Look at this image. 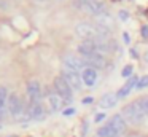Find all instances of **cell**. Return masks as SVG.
I'll return each instance as SVG.
<instances>
[{
  "instance_id": "5b68a950",
  "label": "cell",
  "mask_w": 148,
  "mask_h": 137,
  "mask_svg": "<svg viewBox=\"0 0 148 137\" xmlns=\"http://www.w3.org/2000/svg\"><path fill=\"white\" fill-rule=\"evenodd\" d=\"M78 53L83 57L92 56V54L99 53V43L94 40H83L80 45H78Z\"/></svg>"
},
{
  "instance_id": "3957f363",
  "label": "cell",
  "mask_w": 148,
  "mask_h": 137,
  "mask_svg": "<svg viewBox=\"0 0 148 137\" xmlns=\"http://www.w3.org/2000/svg\"><path fill=\"white\" fill-rule=\"evenodd\" d=\"M62 62H64L65 70H70V72H75V73H80V70L83 72V70L86 69L84 59L83 57L75 56V54H65L64 59H62Z\"/></svg>"
},
{
  "instance_id": "ba28073f",
  "label": "cell",
  "mask_w": 148,
  "mask_h": 137,
  "mask_svg": "<svg viewBox=\"0 0 148 137\" xmlns=\"http://www.w3.org/2000/svg\"><path fill=\"white\" fill-rule=\"evenodd\" d=\"M27 96H29V102H40V99H42V86L37 80H30L27 83Z\"/></svg>"
},
{
  "instance_id": "603a6c76",
  "label": "cell",
  "mask_w": 148,
  "mask_h": 137,
  "mask_svg": "<svg viewBox=\"0 0 148 137\" xmlns=\"http://www.w3.org/2000/svg\"><path fill=\"white\" fill-rule=\"evenodd\" d=\"M103 118H105V115H103V113H99V115L96 116V123H100V121H102Z\"/></svg>"
},
{
  "instance_id": "4316f807",
  "label": "cell",
  "mask_w": 148,
  "mask_h": 137,
  "mask_svg": "<svg viewBox=\"0 0 148 137\" xmlns=\"http://www.w3.org/2000/svg\"><path fill=\"white\" fill-rule=\"evenodd\" d=\"M10 137H18V136H10Z\"/></svg>"
},
{
  "instance_id": "d6986e66",
  "label": "cell",
  "mask_w": 148,
  "mask_h": 137,
  "mask_svg": "<svg viewBox=\"0 0 148 137\" xmlns=\"http://www.w3.org/2000/svg\"><path fill=\"white\" fill-rule=\"evenodd\" d=\"M132 72H134V69H132V65H126L124 69H123L121 75H123V76H131V75H132Z\"/></svg>"
},
{
  "instance_id": "484cf974",
  "label": "cell",
  "mask_w": 148,
  "mask_h": 137,
  "mask_svg": "<svg viewBox=\"0 0 148 137\" xmlns=\"http://www.w3.org/2000/svg\"><path fill=\"white\" fill-rule=\"evenodd\" d=\"M143 59H145V61H147V62H148V51H147V53L143 54Z\"/></svg>"
},
{
  "instance_id": "7a4b0ae2",
  "label": "cell",
  "mask_w": 148,
  "mask_h": 137,
  "mask_svg": "<svg viewBox=\"0 0 148 137\" xmlns=\"http://www.w3.org/2000/svg\"><path fill=\"white\" fill-rule=\"evenodd\" d=\"M54 91L58 92V96L65 102H70L72 97H73V89L69 86V83L65 81L62 76H56L54 78Z\"/></svg>"
},
{
  "instance_id": "277c9868",
  "label": "cell",
  "mask_w": 148,
  "mask_h": 137,
  "mask_svg": "<svg viewBox=\"0 0 148 137\" xmlns=\"http://www.w3.org/2000/svg\"><path fill=\"white\" fill-rule=\"evenodd\" d=\"M107 124H108L115 132H118L119 136H123V134L126 132V129H127V123H126V120L123 118L121 113L112 115V116L108 118V123H107Z\"/></svg>"
},
{
  "instance_id": "d4e9b609",
  "label": "cell",
  "mask_w": 148,
  "mask_h": 137,
  "mask_svg": "<svg viewBox=\"0 0 148 137\" xmlns=\"http://www.w3.org/2000/svg\"><path fill=\"white\" fill-rule=\"evenodd\" d=\"M89 2H94V0H80V5H81V6H84L86 3H89Z\"/></svg>"
},
{
  "instance_id": "83f0119b",
  "label": "cell",
  "mask_w": 148,
  "mask_h": 137,
  "mask_svg": "<svg viewBox=\"0 0 148 137\" xmlns=\"http://www.w3.org/2000/svg\"><path fill=\"white\" fill-rule=\"evenodd\" d=\"M113 2H116V0H113Z\"/></svg>"
},
{
  "instance_id": "f546056e",
  "label": "cell",
  "mask_w": 148,
  "mask_h": 137,
  "mask_svg": "<svg viewBox=\"0 0 148 137\" xmlns=\"http://www.w3.org/2000/svg\"><path fill=\"white\" fill-rule=\"evenodd\" d=\"M0 127H2V126H0Z\"/></svg>"
},
{
  "instance_id": "7402d4cb",
  "label": "cell",
  "mask_w": 148,
  "mask_h": 137,
  "mask_svg": "<svg viewBox=\"0 0 148 137\" xmlns=\"http://www.w3.org/2000/svg\"><path fill=\"white\" fill-rule=\"evenodd\" d=\"M142 37L143 38H148V25H143V27H142Z\"/></svg>"
},
{
  "instance_id": "9c48e42d",
  "label": "cell",
  "mask_w": 148,
  "mask_h": 137,
  "mask_svg": "<svg viewBox=\"0 0 148 137\" xmlns=\"http://www.w3.org/2000/svg\"><path fill=\"white\" fill-rule=\"evenodd\" d=\"M29 113L30 118L35 121H42L46 118V110L42 102H29Z\"/></svg>"
},
{
  "instance_id": "8992f818",
  "label": "cell",
  "mask_w": 148,
  "mask_h": 137,
  "mask_svg": "<svg viewBox=\"0 0 148 137\" xmlns=\"http://www.w3.org/2000/svg\"><path fill=\"white\" fill-rule=\"evenodd\" d=\"M61 76H62V78H64L65 81L69 83V86H70L72 89H75V91H80L81 86H83V80H81L80 73L70 72V70H64Z\"/></svg>"
},
{
  "instance_id": "f1b7e54d",
  "label": "cell",
  "mask_w": 148,
  "mask_h": 137,
  "mask_svg": "<svg viewBox=\"0 0 148 137\" xmlns=\"http://www.w3.org/2000/svg\"><path fill=\"white\" fill-rule=\"evenodd\" d=\"M96 137H99V136H96Z\"/></svg>"
},
{
  "instance_id": "ac0fdd59",
  "label": "cell",
  "mask_w": 148,
  "mask_h": 137,
  "mask_svg": "<svg viewBox=\"0 0 148 137\" xmlns=\"http://www.w3.org/2000/svg\"><path fill=\"white\" fill-rule=\"evenodd\" d=\"M148 86V75H143L142 78H138V83H137V88H147Z\"/></svg>"
},
{
  "instance_id": "7c38bea8",
  "label": "cell",
  "mask_w": 148,
  "mask_h": 137,
  "mask_svg": "<svg viewBox=\"0 0 148 137\" xmlns=\"http://www.w3.org/2000/svg\"><path fill=\"white\" fill-rule=\"evenodd\" d=\"M83 8L86 10L88 13H91V14L99 16V14H102V13H103V10H105V3H103L102 0H94V2L86 3V5L83 6Z\"/></svg>"
},
{
  "instance_id": "9a60e30c",
  "label": "cell",
  "mask_w": 148,
  "mask_h": 137,
  "mask_svg": "<svg viewBox=\"0 0 148 137\" xmlns=\"http://www.w3.org/2000/svg\"><path fill=\"white\" fill-rule=\"evenodd\" d=\"M96 22L99 25H102V27H105V29H108V30H110V27L113 25V18L108 14V13H102V14L97 16V21Z\"/></svg>"
},
{
  "instance_id": "e0dca14e",
  "label": "cell",
  "mask_w": 148,
  "mask_h": 137,
  "mask_svg": "<svg viewBox=\"0 0 148 137\" xmlns=\"http://www.w3.org/2000/svg\"><path fill=\"white\" fill-rule=\"evenodd\" d=\"M8 91H7V88L5 86H0V110H3L5 108V105H7V102H8Z\"/></svg>"
},
{
  "instance_id": "4fadbf2b",
  "label": "cell",
  "mask_w": 148,
  "mask_h": 137,
  "mask_svg": "<svg viewBox=\"0 0 148 137\" xmlns=\"http://www.w3.org/2000/svg\"><path fill=\"white\" fill-rule=\"evenodd\" d=\"M137 83H138V78H135V76H132V78H129L127 81L124 83V85L121 86V88L118 89V97H126V96H129L131 94V91L137 86Z\"/></svg>"
},
{
  "instance_id": "30bf717a",
  "label": "cell",
  "mask_w": 148,
  "mask_h": 137,
  "mask_svg": "<svg viewBox=\"0 0 148 137\" xmlns=\"http://www.w3.org/2000/svg\"><path fill=\"white\" fill-rule=\"evenodd\" d=\"M118 104V96L113 94V92H107L100 97L99 101V107L103 108V110H108V108H113L115 105Z\"/></svg>"
},
{
  "instance_id": "cb8c5ba5",
  "label": "cell",
  "mask_w": 148,
  "mask_h": 137,
  "mask_svg": "<svg viewBox=\"0 0 148 137\" xmlns=\"http://www.w3.org/2000/svg\"><path fill=\"white\" fill-rule=\"evenodd\" d=\"M75 113V108H69V110H64V115H72Z\"/></svg>"
},
{
  "instance_id": "52a82bcc",
  "label": "cell",
  "mask_w": 148,
  "mask_h": 137,
  "mask_svg": "<svg viewBox=\"0 0 148 137\" xmlns=\"http://www.w3.org/2000/svg\"><path fill=\"white\" fill-rule=\"evenodd\" d=\"M83 59H84L86 67H91V69H96V70L103 69L105 64H107V59H105V56H103L102 53H96V54H92V56L83 57Z\"/></svg>"
},
{
  "instance_id": "6da1fadb",
  "label": "cell",
  "mask_w": 148,
  "mask_h": 137,
  "mask_svg": "<svg viewBox=\"0 0 148 137\" xmlns=\"http://www.w3.org/2000/svg\"><path fill=\"white\" fill-rule=\"evenodd\" d=\"M121 115H123V118L126 120V123L134 124V126L142 124L145 120H147V115H145V110H143V102H142V99H137V101L124 105Z\"/></svg>"
},
{
  "instance_id": "44dd1931",
  "label": "cell",
  "mask_w": 148,
  "mask_h": 137,
  "mask_svg": "<svg viewBox=\"0 0 148 137\" xmlns=\"http://www.w3.org/2000/svg\"><path fill=\"white\" fill-rule=\"evenodd\" d=\"M118 16L121 18V21H127V19H129V14H127L126 11H119V13H118Z\"/></svg>"
},
{
  "instance_id": "2e32d148",
  "label": "cell",
  "mask_w": 148,
  "mask_h": 137,
  "mask_svg": "<svg viewBox=\"0 0 148 137\" xmlns=\"http://www.w3.org/2000/svg\"><path fill=\"white\" fill-rule=\"evenodd\" d=\"M97 136H99V137H121L118 132H115V131H113L108 124L100 126L99 129H97Z\"/></svg>"
},
{
  "instance_id": "8fae6325",
  "label": "cell",
  "mask_w": 148,
  "mask_h": 137,
  "mask_svg": "<svg viewBox=\"0 0 148 137\" xmlns=\"http://www.w3.org/2000/svg\"><path fill=\"white\" fill-rule=\"evenodd\" d=\"M81 80H83V85L86 86H94L97 81V70L91 69V67H86V69L81 72Z\"/></svg>"
},
{
  "instance_id": "ffe728a7",
  "label": "cell",
  "mask_w": 148,
  "mask_h": 137,
  "mask_svg": "<svg viewBox=\"0 0 148 137\" xmlns=\"http://www.w3.org/2000/svg\"><path fill=\"white\" fill-rule=\"evenodd\" d=\"M142 102H143V110H145V115H147V118H148V96H147V97L142 99Z\"/></svg>"
},
{
  "instance_id": "5bb4252c",
  "label": "cell",
  "mask_w": 148,
  "mask_h": 137,
  "mask_svg": "<svg viewBox=\"0 0 148 137\" xmlns=\"http://www.w3.org/2000/svg\"><path fill=\"white\" fill-rule=\"evenodd\" d=\"M46 99H48V105L49 108H51V112H58L61 110L62 107V99L58 96V92H48V96H46Z\"/></svg>"
}]
</instances>
